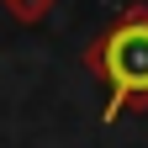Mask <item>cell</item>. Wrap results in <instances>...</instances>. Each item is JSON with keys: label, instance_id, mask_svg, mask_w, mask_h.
<instances>
[{"label": "cell", "instance_id": "obj_2", "mask_svg": "<svg viewBox=\"0 0 148 148\" xmlns=\"http://www.w3.org/2000/svg\"><path fill=\"white\" fill-rule=\"evenodd\" d=\"M53 5L58 0H0V11L11 16V21H21V27H37V21H48Z\"/></svg>", "mask_w": 148, "mask_h": 148}, {"label": "cell", "instance_id": "obj_1", "mask_svg": "<svg viewBox=\"0 0 148 148\" xmlns=\"http://www.w3.org/2000/svg\"><path fill=\"white\" fill-rule=\"evenodd\" d=\"M85 69L106 79V122L122 111H148V5H127L85 48Z\"/></svg>", "mask_w": 148, "mask_h": 148}]
</instances>
